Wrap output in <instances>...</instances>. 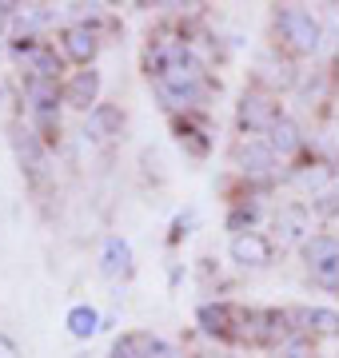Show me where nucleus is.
I'll return each instance as SVG.
<instances>
[{
	"instance_id": "1",
	"label": "nucleus",
	"mask_w": 339,
	"mask_h": 358,
	"mask_svg": "<svg viewBox=\"0 0 339 358\" xmlns=\"http://www.w3.org/2000/svg\"><path fill=\"white\" fill-rule=\"evenodd\" d=\"M152 88H156V96L168 103V108H176V112H196V103L204 100V92H208V76H204V64L196 60V52L184 48L180 56L152 80Z\"/></svg>"
},
{
	"instance_id": "2",
	"label": "nucleus",
	"mask_w": 339,
	"mask_h": 358,
	"mask_svg": "<svg viewBox=\"0 0 339 358\" xmlns=\"http://www.w3.org/2000/svg\"><path fill=\"white\" fill-rule=\"evenodd\" d=\"M275 32L284 40L287 52H296V56H312L319 52V40H324V24H319V16L300 8V4H279L275 8Z\"/></svg>"
},
{
	"instance_id": "3",
	"label": "nucleus",
	"mask_w": 339,
	"mask_h": 358,
	"mask_svg": "<svg viewBox=\"0 0 339 358\" xmlns=\"http://www.w3.org/2000/svg\"><path fill=\"white\" fill-rule=\"evenodd\" d=\"M303 267L315 287L339 294V235H312L303 243Z\"/></svg>"
},
{
	"instance_id": "4",
	"label": "nucleus",
	"mask_w": 339,
	"mask_h": 358,
	"mask_svg": "<svg viewBox=\"0 0 339 358\" xmlns=\"http://www.w3.org/2000/svg\"><path fill=\"white\" fill-rule=\"evenodd\" d=\"M279 120H284L279 100H275V92H268L263 84H256V88H248L240 96V108H235L240 131H251V136H256V131H272Z\"/></svg>"
},
{
	"instance_id": "5",
	"label": "nucleus",
	"mask_w": 339,
	"mask_h": 358,
	"mask_svg": "<svg viewBox=\"0 0 339 358\" xmlns=\"http://www.w3.org/2000/svg\"><path fill=\"white\" fill-rule=\"evenodd\" d=\"M248 315L251 310L232 307V303H204L196 319L216 338H248Z\"/></svg>"
},
{
	"instance_id": "6",
	"label": "nucleus",
	"mask_w": 339,
	"mask_h": 358,
	"mask_svg": "<svg viewBox=\"0 0 339 358\" xmlns=\"http://www.w3.org/2000/svg\"><path fill=\"white\" fill-rule=\"evenodd\" d=\"M13 155L20 171H25L32 183L48 176V152H44V143H40L36 128H25V124H13Z\"/></svg>"
},
{
	"instance_id": "7",
	"label": "nucleus",
	"mask_w": 339,
	"mask_h": 358,
	"mask_svg": "<svg viewBox=\"0 0 339 358\" xmlns=\"http://www.w3.org/2000/svg\"><path fill=\"white\" fill-rule=\"evenodd\" d=\"M272 227H275V239H279V247H300L312 239V207H303V203H287L275 211L272 219Z\"/></svg>"
},
{
	"instance_id": "8",
	"label": "nucleus",
	"mask_w": 339,
	"mask_h": 358,
	"mask_svg": "<svg viewBox=\"0 0 339 358\" xmlns=\"http://www.w3.org/2000/svg\"><path fill=\"white\" fill-rule=\"evenodd\" d=\"M275 159L279 155L272 152V143L268 140H240L232 148V164L244 171V176H251V179H263V176H272L275 171Z\"/></svg>"
},
{
	"instance_id": "9",
	"label": "nucleus",
	"mask_w": 339,
	"mask_h": 358,
	"mask_svg": "<svg viewBox=\"0 0 339 358\" xmlns=\"http://www.w3.org/2000/svg\"><path fill=\"white\" fill-rule=\"evenodd\" d=\"M272 251H275V243L268 239V235H260V231H244V235L232 239V263L235 267L260 271V267L272 263Z\"/></svg>"
},
{
	"instance_id": "10",
	"label": "nucleus",
	"mask_w": 339,
	"mask_h": 358,
	"mask_svg": "<svg viewBox=\"0 0 339 358\" xmlns=\"http://www.w3.org/2000/svg\"><path fill=\"white\" fill-rule=\"evenodd\" d=\"M60 48H64V56L76 60L80 68H92L96 52H100V40H96V32H92L88 24H68L64 32H60Z\"/></svg>"
},
{
	"instance_id": "11",
	"label": "nucleus",
	"mask_w": 339,
	"mask_h": 358,
	"mask_svg": "<svg viewBox=\"0 0 339 358\" xmlns=\"http://www.w3.org/2000/svg\"><path fill=\"white\" fill-rule=\"evenodd\" d=\"M212 128H208V120L200 112H184V120L176 115V140H180V148H188V152L196 155V159H204L212 148Z\"/></svg>"
},
{
	"instance_id": "12",
	"label": "nucleus",
	"mask_w": 339,
	"mask_h": 358,
	"mask_svg": "<svg viewBox=\"0 0 339 358\" xmlns=\"http://www.w3.org/2000/svg\"><path fill=\"white\" fill-rule=\"evenodd\" d=\"M96 96H100V72L96 68H80L76 76L64 84V103L76 108V112H92Z\"/></svg>"
},
{
	"instance_id": "13",
	"label": "nucleus",
	"mask_w": 339,
	"mask_h": 358,
	"mask_svg": "<svg viewBox=\"0 0 339 358\" xmlns=\"http://www.w3.org/2000/svg\"><path fill=\"white\" fill-rule=\"evenodd\" d=\"M120 131H124V112H120V108H112V103H96V108L88 112V131H84V136H92L96 143L120 140Z\"/></svg>"
},
{
	"instance_id": "14",
	"label": "nucleus",
	"mask_w": 339,
	"mask_h": 358,
	"mask_svg": "<svg viewBox=\"0 0 339 358\" xmlns=\"http://www.w3.org/2000/svg\"><path fill=\"white\" fill-rule=\"evenodd\" d=\"M100 271H104L108 279H116V275H128V271H132V247H128V239H120V235H108L104 247H100Z\"/></svg>"
},
{
	"instance_id": "15",
	"label": "nucleus",
	"mask_w": 339,
	"mask_h": 358,
	"mask_svg": "<svg viewBox=\"0 0 339 358\" xmlns=\"http://www.w3.org/2000/svg\"><path fill=\"white\" fill-rule=\"evenodd\" d=\"M296 319L303 322V331L319 334V338H335V334H339V315H335V310H327V307H312V310H300Z\"/></svg>"
},
{
	"instance_id": "16",
	"label": "nucleus",
	"mask_w": 339,
	"mask_h": 358,
	"mask_svg": "<svg viewBox=\"0 0 339 358\" xmlns=\"http://www.w3.org/2000/svg\"><path fill=\"white\" fill-rule=\"evenodd\" d=\"M268 143H272L275 155H296V152L303 148V136H300V128H296V124L284 115V120H279V124L268 131Z\"/></svg>"
},
{
	"instance_id": "17",
	"label": "nucleus",
	"mask_w": 339,
	"mask_h": 358,
	"mask_svg": "<svg viewBox=\"0 0 339 358\" xmlns=\"http://www.w3.org/2000/svg\"><path fill=\"white\" fill-rule=\"evenodd\" d=\"M96 331H100V315H96L88 303H80V307L68 310V334H72V338H92Z\"/></svg>"
},
{
	"instance_id": "18",
	"label": "nucleus",
	"mask_w": 339,
	"mask_h": 358,
	"mask_svg": "<svg viewBox=\"0 0 339 358\" xmlns=\"http://www.w3.org/2000/svg\"><path fill=\"white\" fill-rule=\"evenodd\" d=\"M132 343H136L140 358H176V350L164 338H156V334H132Z\"/></svg>"
},
{
	"instance_id": "19",
	"label": "nucleus",
	"mask_w": 339,
	"mask_h": 358,
	"mask_svg": "<svg viewBox=\"0 0 339 358\" xmlns=\"http://www.w3.org/2000/svg\"><path fill=\"white\" fill-rule=\"evenodd\" d=\"M279 358H315V355H312V343H307L303 334H291V338L279 346Z\"/></svg>"
},
{
	"instance_id": "20",
	"label": "nucleus",
	"mask_w": 339,
	"mask_h": 358,
	"mask_svg": "<svg viewBox=\"0 0 339 358\" xmlns=\"http://www.w3.org/2000/svg\"><path fill=\"white\" fill-rule=\"evenodd\" d=\"M108 358H140V350H136V343H132V334H120L116 343H112V355Z\"/></svg>"
},
{
	"instance_id": "21",
	"label": "nucleus",
	"mask_w": 339,
	"mask_h": 358,
	"mask_svg": "<svg viewBox=\"0 0 339 358\" xmlns=\"http://www.w3.org/2000/svg\"><path fill=\"white\" fill-rule=\"evenodd\" d=\"M0 358H20V350H16V343L8 334H0Z\"/></svg>"
},
{
	"instance_id": "22",
	"label": "nucleus",
	"mask_w": 339,
	"mask_h": 358,
	"mask_svg": "<svg viewBox=\"0 0 339 358\" xmlns=\"http://www.w3.org/2000/svg\"><path fill=\"white\" fill-rule=\"evenodd\" d=\"M335 16H339V4H335Z\"/></svg>"
},
{
	"instance_id": "23",
	"label": "nucleus",
	"mask_w": 339,
	"mask_h": 358,
	"mask_svg": "<svg viewBox=\"0 0 339 358\" xmlns=\"http://www.w3.org/2000/svg\"><path fill=\"white\" fill-rule=\"evenodd\" d=\"M0 96H4V92H0Z\"/></svg>"
}]
</instances>
